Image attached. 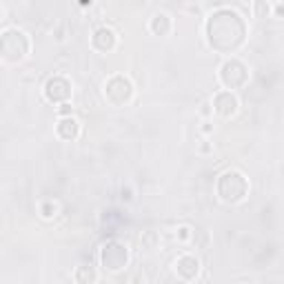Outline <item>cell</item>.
I'll use <instances>...</instances> for the list:
<instances>
[{
	"label": "cell",
	"instance_id": "1",
	"mask_svg": "<svg viewBox=\"0 0 284 284\" xmlns=\"http://www.w3.org/2000/svg\"><path fill=\"white\" fill-rule=\"evenodd\" d=\"M206 40L209 47L218 51H233L244 40V23L233 9H220L206 20Z\"/></svg>",
	"mask_w": 284,
	"mask_h": 284
},
{
	"label": "cell",
	"instance_id": "2",
	"mask_svg": "<svg viewBox=\"0 0 284 284\" xmlns=\"http://www.w3.org/2000/svg\"><path fill=\"white\" fill-rule=\"evenodd\" d=\"M215 193H218L220 202L224 204H240L249 193V180L237 169L220 173L218 182H215Z\"/></svg>",
	"mask_w": 284,
	"mask_h": 284
},
{
	"label": "cell",
	"instance_id": "3",
	"mask_svg": "<svg viewBox=\"0 0 284 284\" xmlns=\"http://www.w3.org/2000/svg\"><path fill=\"white\" fill-rule=\"evenodd\" d=\"M0 49H3V60L7 65L20 63V60L27 58L32 43H29V36L20 29H5L0 36Z\"/></svg>",
	"mask_w": 284,
	"mask_h": 284
},
{
	"label": "cell",
	"instance_id": "4",
	"mask_svg": "<svg viewBox=\"0 0 284 284\" xmlns=\"http://www.w3.org/2000/svg\"><path fill=\"white\" fill-rule=\"evenodd\" d=\"M98 260H100V266L105 271H109V273L122 271L129 264V249L125 242H120V240H107L100 246Z\"/></svg>",
	"mask_w": 284,
	"mask_h": 284
},
{
	"label": "cell",
	"instance_id": "5",
	"mask_svg": "<svg viewBox=\"0 0 284 284\" xmlns=\"http://www.w3.org/2000/svg\"><path fill=\"white\" fill-rule=\"evenodd\" d=\"M218 80L224 89H231V91L242 89L249 82V69H246V65L242 60L226 58L218 69Z\"/></svg>",
	"mask_w": 284,
	"mask_h": 284
},
{
	"label": "cell",
	"instance_id": "6",
	"mask_svg": "<svg viewBox=\"0 0 284 284\" xmlns=\"http://www.w3.org/2000/svg\"><path fill=\"white\" fill-rule=\"evenodd\" d=\"M105 100L113 107H127L133 100V82L122 74L111 76L105 82Z\"/></svg>",
	"mask_w": 284,
	"mask_h": 284
},
{
	"label": "cell",
	"instance_id": "7",
	"mask_svg": "<svg viewBox=\"0 0 284 284\" xmlns=\"http://www.w3.org/2000/svg\"><path fill=\"white\" fill-rule=\"evenodd\" d=\"M45 100L51 102V105H63V102H69L71 98V82L65 78V76H54L45 82Z\"/></svg>",
	"mask_w": 284,
	"mask_h": 284
},
{
	"label": "cell",
	"instance_id": "8",
	"mask_svg": "<svg viewBox=\"0 0 284 284\" xmlns=\"http://www.w3.org/2000/svg\"><path fill=\"white\" fill-rule=\"evenodd\" d=\"M211 105H213V113L220 118H233L240 109V100L231 89H220L211 98Z\"/></svg>",
	"mask_w": 284,
	"mask_h": 284
},
{
	"label": "cell",
	"instance_id": "9",
	"mask_svg": "<svg viewBox=\"0 0 284 284\" xmlns=\"http://www.w3.org/2000/svg\"><path fill=\"white\" fill-rule=\"evenodd\" d=\"M173 271L180 280L191 282V280H195L200 273V260L195 255H191V253H184V255H180L178 260L173 262Z\"/></svg>",
	"mask_w": 284,
	"mask_h": 284
},
{
	"label": "cell",
	"instance_id": "10",
	"mask_svg": "<svg viewBox=\"0 0 284 284\" xmlns=\"http://www.w3.org/2000/svg\"><path fill=\"white\" fill-rule=\"evenodd\" d=\"M91 47L100 54H109L118 47V34L109 27H98L91 36Z\"/></svg>",
	"mask_w": 284,
	"mask_h": 284
},
{
	"label": "cell",
	"instance_id": "11",
	"mask_svg": "<svg viewBox=\"0 0 284 284\" xmlns=\"http://www.w3.org/2000/svg\"><path fill=\"white\" fill-rule=\"evenodd\" d=\"M56 136L65 142H74L78 140L80 136V122L76 120L74 116H67V118H60L58 125H56Z\"/></svg>",
	"mask_w": 284,
	"mask_h": 284
},
{
	"label": "cell",
	"instance_id": "12",
	"mask_svg": "<svg viewBox=\"0 0 284 284\" xmlns=\"http://www.w3.org/2000/svg\"><path fill=\"white\" fill-rule=\"evenodd\" d=\"M173 29V20L169 14L164 12H158L153 14V18L149 20V32H151L153 36H169Z\"/></svg>",
	"mask_w": 284,
	"mask_h": 284
},
{
	"label": "cell",
	"instance_id": "13",
	"mask_svg": "<svg viewBox=\"0 0 284 284\" xmlns=\"http://www.w3.org/2000/svg\"><path fill=\"white\" fill-rule=\"evenodd\" d=\"M38 213L43 220H54L56 215L60 213V204L56 202V200H43V202L38 204Z\"/></svg>",
	"mask_w": 284,
	"mask_h": 284
},
{
	"label": "cell",
	"instance_id": "14",
	"mask_svg": "<svg viewBox=\"0 0 284 284\" xmlns=\"http://www.w3.org/2000/svg\"><path fill=\"white\" fill-rule=\"evenodd\" d=\"M251 12H253V16H255V18L264 20V18H268L273 14V5H268L266 0H253Z\"/></svg>",
	"mask_w": 284,
	"mask_h": 284
},
{
	"label": "cell",
	"instance_id": "15",
	"mask_svg": "<svg viewBox=\"0 0 284 284\" xmlns=\"http://www.w3.org/2000/svg\"><path fill=\"white\" fill-rule=\"evenodd\" d=\"M74 280L76 282H96L98 275L94 273V268L91 266H78L74 273Z\"/></svg>",
	"mask_w": 284,
	"mask_h": 284
},
{
	"label": "cell",
	"instance_id": "16",
	"mask_svg": "<svg viewBox=\"0 0 284 284\" xmlns=\"http://www.w3.org/2000/svg\"><path fill=\"white\" fill-rule=\"evenodd\" d=\"M193 235H195V231L191 229L189 224L178 226V233H175V237H178V242H182V244H187V242L193 240Z\"/></svg>",
	"mask_w": 284,
	"mask_h": 284
},
{
	"label": "cell",
	"instance_id": "17",
	"mask_svg": "<svg viewBox=\"0 0 284 284\" xmlns=\"http://www.w3.org/2000/svg\"><path fill=\"white\" fill-rule=\"evenodd\" d=\"M56 113H58V118H67V116H74V107L69 105V102H63V105L56 109Z\"/></svg>",
	"mask_w": 284,
	"mask_h": 284
},
{
	"label": "cell",
	"instance_id": "18",
	"mask_svg": "<svg viewBox=\"0 0 284 284\" xmlns=\"http://www.w3.org/2000/svg\"><path fill=\"white\" fill-rule=\"evenodd\" d=\"M153 240H156V233H153V231H147V233L140 237V242L147 246V249H151V246H153Z\"/></svg>",
	"mask_w": 284,
	"mask_h": 284
},
{
	"label": "cell",
	"instance_id": "19",
	"mask_svg": "<svg viewBox=\"0 0 284 284\" xmlns=\"http://www.w3.org/2000/svg\"><path fill=\"white\" fill-rule=\"evenodd\" d=\"M120 200L122 202H131L133 200V189L131 187H122L120 189Z\"/></svg>",
	"mask_w": 284,
	"mask_h": 284
},
{
	"label": "cell",
	"instance_id": "20",
	"mask_svg": "<svg viewBox=\"0 0 284 284\" xmlns=\"http://www.w3.org/2000/svg\"><path fill=\"white\" fill-rule=\"evenodd\" d=\"M273 18H277V20H284V3H275L273 5V14H271Z\"/></svg>",
	"mask_w": 284,
	"mask_h": 284
},
{
	"label": "cell",
	"instance_id": "21",
	"mask_svg": "<svg viewBox=\"0 0 284 284\" xmlns=\"http://www.w3.org/2000/svg\"><path fill=\"white\" fill-rule=\"evenodd\" d=\"M200 113H202L204 118L213 116V105H211V102H204V105H202V109H200Z\"/></svg>",
	"mask_w": 284,
	"mask_h": 284
},
{
	"label": "cell",
	"instance_id": "22",
	"mask_svg": "<svg viewBox=\"0 0 284 284\" xmlns=\"http://www.w3.org/2000/svg\"><path fill=\"white\" fill-rule=\"evenodd\" d=\"M202 133H206V136H209V133H213V125H211L209 120L204 122V127H202Z\"/></svg>",
	"mask_w": 284,
	"mask_h": 284
},
{
	"label": "cell",
	"instance_id": "23",
	"mask_svg": "<svg viewBox=\"0 0 284 284\" xmlns=\"http://www.w3.org/2000/svg\"><path fill=\"white\" fill-rule=\"evenodd\" d=\"M209 151H211V142H206V140H204V144L200 147V153H209Z\"/></svg>",
	"mask_w": 284,
	"mask_h": 284
},
{
	"label": "cell",
	"instance_id": "24",
	"mask_svg": "<svg viewBox=\"0 0 284 284\" xmlns=\"http://www.w3.org/2000/svg\"><path fill=\"white\" fill-rule=\"evenodd\" d=\"M91 3H94V0H80V5H82V7H89Z\"/></svg>",
	"mask_w": 284,
	"mask_h": 284
}]
</instances>
